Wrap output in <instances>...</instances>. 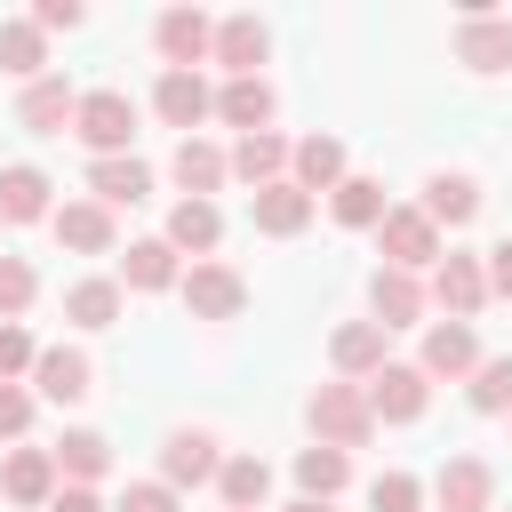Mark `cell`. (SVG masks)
Here are the masks:
<instances>
[{
	"mask_svg": "<svg viewBox=\"0 0 512 512\" xmlns=\"http://www.w3.org/2000/svg\"><path fill=\"white\" fill-rule=\"evenodd\" d=\"M304 424H312V440L320 448H368L376 440V416H368V400H360V384H312V400H304Z\"/></svg>",
	"mask_w": 512,
	"mask_h": 512,
	"instance_id": "cell-1",
	"label": "cell"
},
{
	"mask_svg": "<svg viewBox=\"0 0 512 512\" xmlns=\"http://www.w3.org/2000/svg\"><path fill=\"white\" fill-rule=\"evenodd\" d=\"M72 136L88 144V160L128 152V144H136V96H120V88H88V96L72 104Z\"/></svg>",
	"mask_w": 512,
	"mask_h": 512,
	"instance_id": "cell-2",
	"label": "cell"
},
{
	"mask_svg": "<svg viewBox=\"0 0 512 512\" xmlns=\"http://www.w3.org/2000/svg\"><path fill=\"white\" fill-rule=\"evenodd\" d=\"M376 248H384V264H392V272H416V280H424V272L448 256L440 224H432L416 200H408V208H384V224H376Z\"/></svg>",
	"mask_w": 512,
	"mask_h": 512,
	"instance_id": "cell-3",
	"label": "cell"
},
{
	"mask_svg": "<svg viewBox=\"0 0 512 512\" xmlns=\"http://www.w3.org/2000/svg\"><path fill=\"white\" fill-rule=\"evenodd\" d=\"M424 304H432L440 320H472V312L488 304V272H480V256H472V248H448V256L424 272Z\"/></svg>",
	"mask_w": 512,
	"mask_h": 512,
	"instance_id": "cell-4",
	"label": "cell"
},
{
	"mask_svg": "<svg viewBox=\"0 0 512 512\" xmlns=\"http://www.w3.org/2000/svg\"><path fill=\"white\" fill-rule=\"evenodd\" d=\"M360 400H368L376 424H416V416L432 408V376H424L416 360H384V368L360 384Z\"/></svg>",
	"mask_w": 512,
	"mask_h": 512,
	"instance_id": "cell-5",
	"label": "cell"
},
{
	"mask_svg": "<svg viewBox=\"0 0 512 512\" xmlns=\"http://www.w3.org/2000/svg\"><path fill=\"white\" fill-rule=\"evenodd\" d=\"M216 472H224V440L208 432V424H176L168 440H160V480L184 496V488H216Z\"/></svg>",
	"mask_w": 512,
	"mask_h": 512,
	"instance_id": "cell-6",
	"label": "cell"
},
{
	"mask_svg": "<svg viewBox=\"0 0 512 512\" xmlns=\"http://www.w3.org/2000/svg\"><path fill=\"white\" fill-rule=\"evenodd\" d=\"M456 64L464 72H512V16H496L488 0L456 8Z\"/></svg>",
	"mask_w": 512,
	"mask_h": 512,
	"instance_id": "cell-7",
	"label": "cell"
},
{
	"mask_svg": "<svg viewBox=\"0 0 512 512\" xmlns=\"http://www.w3.org/2000/svg\"><path fill=\"white\" fill-rule=\"evenodd\" d=\"M176 296H184V312H192V320H240V312H248V280H240L232 264H216V256L184 264Z\"/></svg>",
	"mask_w": 512,
	"mask_h": 512,
	"instance_id": "cell-8",
	"label": "cell"
},
{
	"mask_svg": "<svg viewBox=\"0 0 512 512\" xmlns=\"http://www.w3.org/2000/svg\"><path fill=\"white\" fill-rule=\"evenodd\" d=\"M208 40H216V16L208 8H160V24H152L160 72H200L208 64Z\"/></svg>",
	"mask_w": 512,
	"mask_h": 512,
	"instance_id": "cell-9",
	"label": "cell"
},
{
	"mask_svg": "<svg viewBox=\"0 0 512 512\" xmlns=\"http://www.w3.org/2000/svg\"><path fill=\"white\" fill-rule=\"evenodd\" d=\"M88 392H96L88 352H80V344H40V360H32V400H48V408H80Z\"/></svg>",
	"mask_w": 512,
	"mask_h": 512,
	"instance_id": "cell-10",
	"label": "cell"
},
{
	"mask_svg": "<svg viewBox=\"0 0 512 512\" xmlns=\"http://www.w3.org/2000/svg\"><path fill=\"white\" fill-rule=\"evenodd\" d=\"M424 312H432V304H424V280H416V272H392V264L368 272V320H376L384 336H392V328H424Z\"/></svg>",
	"mask_w": 512,
	"mask_h": 512,
	"instance_id": "cell-11",
	"label": "cell"
},
{
	"mask_svg": "<svg viewBox=\"0 0 512 512\" xmlns=\"http://www.w3.org/2000/svg\"><path fill=\"white\" fill-rule=\"evenodd\" d=\"M416 368L440 384H464L472 368H480V336H472V320H424V352H416Z\"/></svg>",
	"mask_w": 512,
	"mask_h": 512,
	"instance_id": "cell-12",
	"label": "cell"
},
{
	"mask_svg": "<svg viewBox=\"0 0 512 512\" xmlns=\"http://www.w3.org/2000/svg\"><path fill=\"white\" fill-rule=\"evenodd\" d=\"M272 56V32L264 16H216V40H208V64H224V80H256V64Z\"/></svg>",
	"mask_w": 512,
	"mask_h": 512,
	"instance_id": "cell-13",
	"label": "cell"
},
{
	"mask_svg": "<svg viewBox=\"0 0 512 512\" xmlns=\"http://www.w3.org/2000/svg\"><path fill=\"white\" fill-rule=\"evenodd\" d=\"M432 504H440V512H496V472H488V456H448V464L432 472Z\"/></svg>",
	"mask_w": 512,
	"mask_h": 512,
	"instance_id": "cell-14",
	"label": "cell"
},
{
	"mask_svg": "<svg viewBox=\"0 0 512 512\" xmlns=\"http://www.w3.org/2000/svg\"><path fill=\"white\" fill-rule=\"evenodd\" d=\"M152 112H160L168 128L200 136V120H216V88H208L200 72H160V80H152Z\"/></svg>",
	"mask_w": 512,
	"mask_h": 512,
	"instance_id": "cell-15",
	"label": "cell"
},
{
	"mask_svg": "<svg viewBox=\"0 0 512 512\" xmlns=\"http://www.w3.org/2000/svg\"><path fill=\"white\" fill-rule=\"evenodd\" d=\"M344 176H352L344 136H296V144H288V184H296V192H312V200H320V192H336Z\"/></svg>",
	"mask_w": 512,
	"mask_h": 512,
	"instance_id": "cell-16",
	"label": "cell"
},
{
	"mask_svg": "<svg viewBox=\"0 0 512 512\" xmlns=\"http://www.w3.org/2000/svg\"><path fill=\"white\" fill-rule=\"evenodd\" d=\"M384 360H392V336H384L376 320H344V328L328 336V368H336L344 384H368Z\"/></svg>",
	"mask_w": 512,
	"mask_h": 512,
	"instance_id": "cell-17",
	"label": "cell"
},
{
	"mask_svg": "<svg viewBox=\"0 0 512 512\" xmlns=\"http://www.w3.org/2000/svg\"><path fill=\"white\" fill-rule=\"evenodd\" d=\"M168 176L184 184V200H216V192L232 184V160H224V144H208V136H176Z\"/></svg>",
	"mask_w": 512,
	"mask_h": 512,
	"instance_id": "cell-18",
	"label": "cell"
},
{
	"mask_svg": "<svg viewBox=\"0 0 512 512\" xmlns=\"http://www.w3.org/2000/svg\"><path fill=\"white\" fill-rule=\"evenodd\" d=\"M48 232H56L72 256H112V240H120V224H112L104 200H64V208L48 216Z\"/></svg>",
	"mask_w": 512,
	"mask_h": 512,
	"instance_id": "cell-19",
	"label": "cell"
},
{
	"mask_svg": "<svg viewBox=\"0 0 512 512\" xmlns=\"http://www.w3.org/2000/svg\"><path fill=\"white\" fill-rule=\"evenodd\" d=\"M0 496L24 504V512H48V496H56V456H48V448H8V456H0Z\"/></svg>",
	"mask_w": 512,
	"mask_h": 512,
	"instance_id": "cell-20",
	"label": "cell"
},
{
	"mask_svg": "<svg viewBox=\"0 0 512 512\" xmlns=\"http://www.w3.org/2000/svg\"><path fill=\"white\" fill-rule=\"evenodd\" d=\"M72 104H80V88H72L64 72H40V80L16 96V120H24L32 136H64V128H72Z\"/></svg>",
	"mask_w": 512,
	"mask_h": 512,
	"instance_id": "cell-21",
	"label": "cell"
},
{
	"mask_svg": "<svg viewBox=\"0 0 512 512\" xmlns=\"http://www.w3.org/2000/svg\"><path fill=\"white\" fill-rule=\"evenodd\" d=\"M312 208H320V200H312V192H296L288 176H280V184H264V192H248V216H256V232H264V240H296V232L312 224Z\"/></svg>",
	"mask_w": 512,
	"mask_h": 512,
	"instance_id": "cell-22",
	"label": "cell"
},
{
	"mask_svg": "<svg viewBox=\"0 0 512 512\" xmlns=\"http://www.w3.org/2000/svg\"><path fill=\"white\" fill-rule=\"evenodd\" d=\"M120 288H136V296H160V288H176L184 280V256L152 232V240H128V256H120V272H112Z\"/></svg>",
	"mask_w": 512,
	"mask_h": 512,
	"instance_id": "cell-23",
	"label": "cell"
},
{
	"mask_svg": "<svg viewBox=\"0 0 512 512\" xmlns=\"http://www.w3.org/2000/svg\"><path fill=\"white\" fill-rule=\"evenodd\" d=\"M48 192H56V184H48L32 160H8V168H0V224H48V216H56Z\"/></svg>",
	"mask_w": 512,
	"mask_h": 512,
	"instance_id": "cell-24",
	"label": "cell"
},
{
	"mask_svg": "<svg viewBox=\"0 0 512 512\" xmlns=\"http://www.w3.org/2000/svg\"><path fill=\"white\" fill-rule=\"evenodd\" d=\"M88 200H104V208H136V200H152V168H144L136 152L88 160Z\"/></svg>",
	"mask_w": 512,
	"mask_h": 512,
	"instance_id": "cell-25",
	"label": "cell"
},
{
	"mask_svg": "<svg viewBox=\"0 0 512 512\" xmlns=\"http://www.w3.org/2000/svg\"><path fill=\"white\" fill-rule=\"evenodd\" d=\"M416 208H424V216H432L440 232H456V224H472V216H480V184H472L464 168H432V176H424V200H416Z\"/></svg>",
	"mask_w": 512,
	"mask_h": 512,
	"instance_id": "cell-26",
	"label": "cell"
},
{
	"mask_svg": "<svg viewBox=\"0 0 512 512\" xmlns=\"http://www.w3.org/2000/svg\"><path fill=\"white\" fill-rule=\"evenodd\" d=\"M160 240H168L176 256H192V264H200V256H216V240H224V208H216V200H176Z\"/></svg>",
	"mask_w": 512,
	"mask_h": 512,
	"instance_id": "cell-27",
	"label": "cell"
},
{
	"mask_svg": "<svg viewBox=\"0 0 512 512\" xmlns=\"http://www.w3.org/2000/svg\"><path fill=\"white\" fill-rule=\"evenodd\" d=\"M48 456H56V480H64V488H96V480L112 472V440H104V432H88V424H72Z\"/></svg>",
	"mask_w": 512,
	"mask_h": 512,
	"instance_id": "cell-28",
	"label": "cell"
},
{
	"mask_svg": "<svg viewBox=\"0 0 512 512\" xmlns=\"http://www.w3.org/2000/svg\"><path fill=\"white\" fill-rule=\"evenodd\" d=\"M272 112H280V96H272V80H264V72H256V80H224V88H216V120H224V128H240V136L272 128Z\"/></svg>",
	"mask_w": 512,
	"mask_h": 512,
	"instance_id": "cell-29",
	"label": "cell"
},
{
	"mask_svg": "<svg viewBox=\"0 0 512 512\" xmlns=\"http://www.w3.org/2000/svg\"><path fill=\"white\" fill-rule=\"evenodd\" d=\"M224 160H232V176H240L248 192H264V184L288 176V136H280V128H256V136H240Z\"/></svg>",
	"mask_w": 512,
	"mask_h": 512,
	"instance_id": "cell-30",
	"label": "cell"
},
{
	"mask_svg": "<svg viewBox=\"0 0 512 512\" xmlns=\"http://www.w3.org/2000/svg\"><path fill=\"white\" fill-rule=\"evenodd\" d=\"M120 312H128V288H120L112 272H88V280L64 288V320H72V328H112Z\"/></svg>",
	"mask_w": 512,
	"mask_h": 512,
	"instance_id": "cell-31",
	"label": "cell"
},
{
	"mask_svg": "<svg viewBox=\"0 0 512 512\" xmlns=\"http://www.w3.org/2000/svg\"><path fill=\"white\" fill-rule=\"evenodd\" d=\"M384 208H392V200H384V184H376V176H344V184L328 192V216H336L344 232H376V224H384Z\"/></svg>",
	"mask_w": 512,
	"mask_h": 512,
	"instance_id": "cell-32",
	"label": "cell"
},
{
	"mask_svg": "<svg viewBox=\"0 0 512 512\" xmlns=\"http://www.w3.org/2000/svg\"><path fill=\"white\" fill-rule=\"evenodd\" d=\"M216 496H224V512H264V496H272V464H264V456H224Z\"/></svg>",
	"mask_w": 512,
	"mask_h": 512,
	"instance_id": "cell-33",
	"label": "cell"
},
{
	"mask_svg": "<svg viewBox=\"0 0 512 512\" xmlns=\"http://www.w3.org/2000/svg\"><path fill=\"white\" fill-rule=\"evenodd\" d=\"M0 72H8V80H24V88H32L40 72H48V32H40L32 16L0 24Z\"/></svg>",
	"mask_w": 512,
	"mask_h": 512,
	"instance_id": "cell-34",
	"label": "cell"
},
{
	"mask_svg": "<svg viewBox=\"0 0 512 512\" xmlns=\"http://www.w3.org/2000/svg\"><path fill=\"white\" fill-rule=\"evenodd\" d=\"M344 480H352V456H344V448H320V440H312V448H296V488H304V496L336 504V496H344Z\"/></svg>",
	"mask_w": 512,
	"mask_h": 512,
	"instance_id": "cell-35",
	"label": "cell"
},
{
	"mask_svg": "<svg viewBox=\"0 0 512 512\" xmlns=\"http://www.w3.org/2000/svg\"><path fill=\"white\" fill-rule=\"evenodd\" d=\"M464 400L480 416H512V352H480V368L464 376Z\"/></svg>",
	"mask_w": 512,
	"mask_h": 512,
	"instance_id": "cell-36",
	"label": "cell"
},
{
	"mask_svg": "<svg viewBox=\"0 0 512 512\" xmlns=\"http://www.w3.org/2000/svg\"><path fill=\"white\" fill-rule=\"evenodd\" d=\"M368 512H424V480L400 472V464L376 472V480H368Z\"/></svg>",
	"mask_w": 512,
	"mask_h": 512,
	"instance_id": "cell-37",
	"label": "cell"
},
{
	"mask_svg": "<svg viewBox=\"0 0 512 512\" xmlns=\"http://www.w3.org/2000/svg\"><path fill=\"white\" fill-rule=\"evenodd\" d=\"M32 296H40V272H32L24 256H0V320H24Z\"/></svg>",
	"mask_w": 512,
	"mask_h": 512,
	"instance_id": "cell-38",
	"label": "cell"
},
{
	"mask_svg": "<svg viewBox=\"0 0 512 512\" xmlns=\"http://www.w3.org/2000/svg\"><path fill=\"white\" fill-rule=\"evenodd\" d=\"M32 360H40L32 328H24V320H0V384H24V376H32Z\"/></svg>",
	"mask_w": 512,
	"mask_h": 512,
	"instance_id": "cell-39",
	"label": "cell"
},
{
	"mask_svg": "<svg viewBox=\"0 0 512 512\" xmlns=\"http://www.w3.org/2000/svg\"><path fill=\"white\" fill-rule=\"evenodd\" d=\"M32 408H40L32 384H0V440H24L32 432Z\"/></svg>",
	"mask_w": 512,
	"mask_h": 512,
	"instance_id": "cell-40",
	"label": "cell"
},
{
	"mask_svg": "<svg viewBox=\"0 0 512 512\" xmlns=\"http://www.w3.org/2000/svg\"><path fill=\"white\" fill-rule=\"evenodd\" d=\"M112 512H176V488H168V480H128Z\"/></svg>",
	"mask_w": 512,
	"mask_h": 512,
	"instance_id": "cell-41",
	"label": "cell"
},
{
	"mask_svg": "<svg viewBox=\"0 0 512 512\" xmlns=\"http://www.w3.org/2000/svg\"><path fill=\"white\" fill-rule=\"evenodd\" d=\"M32 24H40V32H80V24H88V8H80V0H40V8H32Z\"/></svg>",
	"mask_w": 512,
	"mask_h": 512,
	"instance_id": "cell-42",
	"label": "cell"
},
{
	"mask_svg": "<svg viewBox=\"0 0 512 512\" xmlns=\"http://www.w3.org/2000/svg\"><path fill=\"white\" fill-rule=\"evenodd\" d=\"M480 272H488V296H512V232H504V240L480 256Z\"/></svg>",
	"mask_w": 512,
	"mask_h": 512,
	"instance_id": "cell-43",
	"label": "cell"
},
{
	"mask_svg": "<svg viewBox=\"0 0 512 512\" xmlns=\"http://www.w3.org/2000/svg\"><path fill=\"white\" fill-rule=\"evenodd\" d=\"M48 512H112V504H104L96 488H64V480H56V496H48Z\"/></svg>",
	"mask_w": 512,
	"mask_h": 512,
	"instance_id": "cell-44",
	"label": "cell"
},
{
	"mask_svg": "<svg viewBox=\"0 0 512 512\" xmlns=\"http://www.w3.org/2000/svg\"><path fill=\"white\" fill-rule=\"evenodd\" d=\"M280 512H336V504H320V496H296V504H280Z\"/></svg>",
	"mask_w": 512,
	"mask_h": 512,
	"instance_id": "cell-45",
	"label": "cell"
},
{
	"mask_svg": "<svg viewBox=\"0 0 512 512\" xmlns=\"http://www.w3.org/2000/svg\"><path fill=\"white\" fill-rule=\"evenodd\" d=\"M504 424H512V416H504Z\"/></svg>",
	"mask_w": 512,
	"mask_h": 512,
	"instance_id": "cell-46",
	"label": "cell"
}]
</instances>
